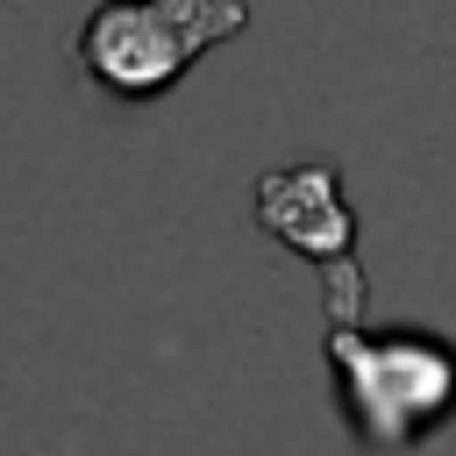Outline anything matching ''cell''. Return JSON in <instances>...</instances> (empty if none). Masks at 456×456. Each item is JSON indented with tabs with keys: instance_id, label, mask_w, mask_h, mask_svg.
Listing matches in <instances>:
<instances>
[{
	"instance_id": "obj_1",
	"label": "cell",
	"mask_w": 456,
	"mask_h": 456,
	"mask_svg": "<svg viewBox=\"0 0 456 456\" xmlns=\"http://www.w3.org/2000/svg\"><path fill=\"white\" fill-rule=\"evenodd\" d=\"M242 21H249L242 0H107L78 28V57L114 100H150L178 86L185 64L207 57L221 36H235Z\"/></svg>"
},
{
	"instance_id": "obj_3",
	"label": "cell",
	"mask_w": 456,
	"mask_h": 456,
	"mask_svg": "<svg viewBox=\"0 0 456 456\" xmlns=\"http://www.w3.org/2000/svg\"><path fill=\"white\" fill-rule=\"evenodd\" d=\"M256 221H264L285 249H299V256H314V264L335 271V292H328L335 314L356 306V271H349V235H356V228H349V207H342V185H335L328 164L271 171V178L256 185Z\"/></svg>"
},
{
	"instance_id": "obj_2",
	"label": "cell",
	"mask_w": 456,
	"mask_h": 456,
	"mask_svg": "<svg viewBox=\"0 0 456 456\" xmlns=\"http://www.w3.org/2000/svg\"><path fill=\"white\" fill-rule=\"evenodd\" d=\"M335 370L378 449H406L428 420L456 406V356L420 335H335Z\"/></svg>"
}]
</instances>
